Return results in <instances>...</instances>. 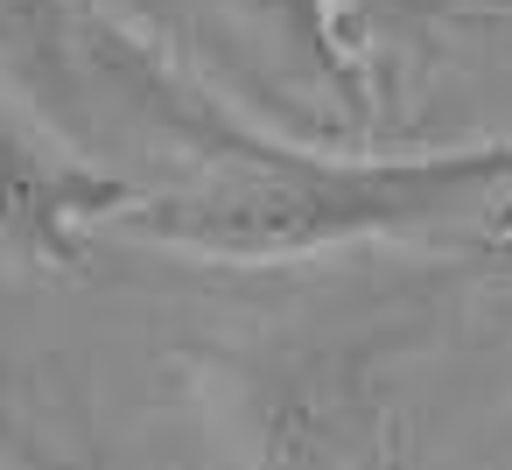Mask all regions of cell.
I'll list each match as a JSON object with an SVG mask.
<instances>
[{
	"label": "cell",
	"instance_id": "cell-1",
	"mask_svg": "<svg viewBox=\"0 0 512 470\" xmlns=\"http://www.w3.org/2000/svg\"><path fill=\"white\" fill-rule=\"evenodd\" d=\"M512 218V141L449 148V155H309L267 134H246L183 190H141L106 232H127L190 260H316L372 239L463 232Z\"/></svg>",
	"mask_w": 512,
	"mask_h": 470
},
{
	"label": "cell",
	"instance_id": "cell-2",
	"mask_svg": "<svg viewBox=\"0 0 512 470\" xmlns=\"http://www.w3.org/2000/svg\"><path fill=\"white\" fill-rule=\"evenodd\" d=\"M190 386L239 470H400L393 393L351 337H232L190 358Z\"/></svg>",
	"mask_w": 512,
	"mask_h": 470
},
{
	"label": "cell",
	"instance_id": "cell-3",
	"mask_svg": "<svg viewBox=\"0 0 512 470\" xmlns=\"http://www.w3.org/2000/svg\"><path fill=\"white\" fill-rule=\"evenodd\" d=\"M141 190L92 169L29 106L0 99V253L22 267H78L85 232H106Z\"/></svg>",
	"mask_w": 512,
	"mask_h": 470
},
{
	"label": "cell",
	"instance_id": "cell-4",
	"mask_svg": "<svg viewBox=\"0 0 512 470\" xmlns=\"http://www.w3.org/2000/svg\"><path fill=\"white\" fill-rule=\"evenodd\" d=\"M8 449H15V414H8V386H0V470H8Z\"/></svg>",
	"mask_w": 512,
	"mask_h": 470
}]
</instances>
